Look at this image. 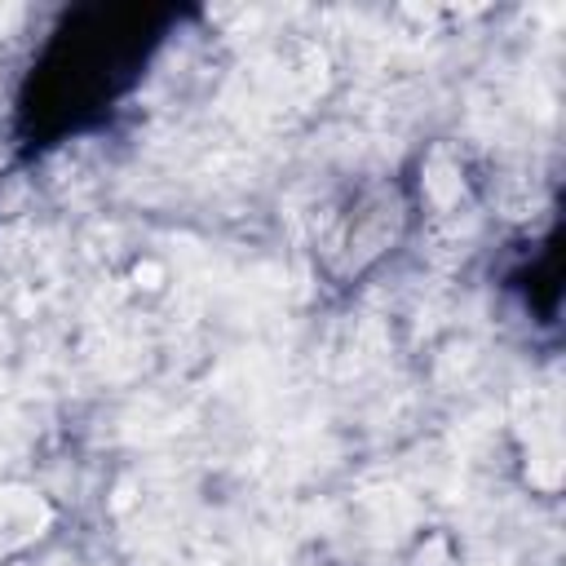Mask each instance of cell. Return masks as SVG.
<instances>
[{
    "label": "cell",
    "mask_w": 566,
    "mask_h": 566,
    "mask_svg": "<svg viewBox=\"0 0 566 566\" xmlns=\"http://www.w3.org/2000/svg\"><path fill=\"white\" fill-rule=\"evenodd\" d=\"M159 44L150 9H84L44 49L22 93V133L49 146L111 111L137 80L146 53Z\"/></svg>",
    "instance_id": "cell-1"
}]
</instances>
